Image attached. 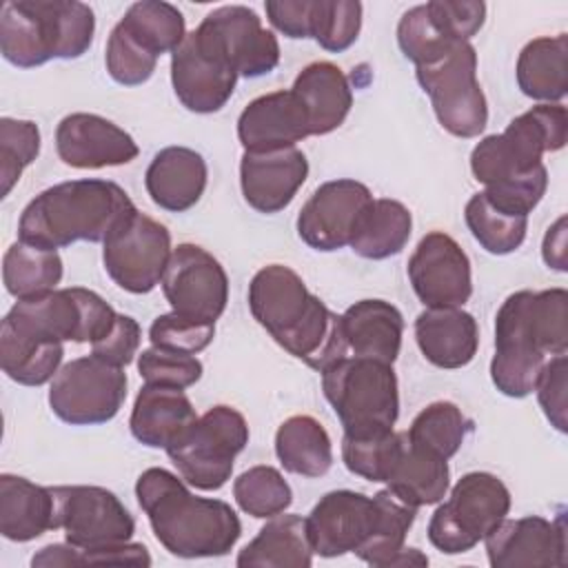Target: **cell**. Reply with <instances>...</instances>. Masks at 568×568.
<instances>
[{"label":"cell","mask_w":568,"mask_h":568,"mask_svg":"<svg viewBox=\"0 0 568 568\" xmlns=\"http://www.w3.org/2000/svg\"><path fill=\"white\" fill-rule=\"evenodd\" d=\"M237 71L215 31L202 20L171 53V84L184 109L215 113L233 95Z\"/></svg>","instance_id":"cell-12"},{"label":"cell","mask_w":568,"mask_h":568,"mask_svg":"<svg viewBox=\"0 0 568 568\" xmlns=\"http://www.w3.org/2000/svg\"><path fill=\"white\" fill-rule=\"evenodd\" d=\"M197 419V413L182 388L144 384L133 402L131 435L149 448H169Z\"/></svg>","instance_id":"cell-27"},{"label":"cell","mask_w":568,"mask_h":568,"mask_svg":"<svg viewBox=\"0 0 568 568\" xmlns=\"http://www.w3.org/2000/svg\"><path fill=\"white\" fill-rule=\"evenodd\" d=\"M464 220L479 246L493 255H508L526 240L528 217L510 215L493 206L479 191L470 195L464 209Z\"/></svg>","instance_id":"cell-39"},{"label":"cell","mask_w":568,"mask_h":568,"mask_svg":"<svg viewBox=\"0 0 568 568\" xmlns=\"http://www.w3.org/2000/svg\"><path fill=\"white\" fill-rule=\"evenodd\" d=\"M344 335L355 357L393 364L402 348L404 317L386 300H359L342 315Z\"/></svg>","instance_id":"cell-29"},{"label":"cell","mask_w":568,"mask_h":568,"mask_svg":"<svg viewBox=\"0 0 568 568\" xmlns=\"http://www.w3.org/2000/svg\"><path fill=\"white\" fill-rule=\"evenodd\" d=\"M313 546L306 530V517L275 515L260 528L240 552L235 564L240 568H308L313 564Z\"/></svg>","instance_id":"cell-32"},{"label":"cell","mask_w":568,"mask_h":568,"mask_svg":"<svg viewBox=\"0 0 568 568\" xmlns=\"http://www.w3.org/2000/svg\"><path fill=\"white\" fill-rule=\"evenodd\" d=\"M375 499L379 504L377 526L368 537V541L355 555L371 566L388 568L390 559L404 548V541L415 521L417 508L402 501L388 488L375 493Z\"/></svg>","instance_id":"cell-41"},{"label":"cell","mask_w":568,"mask_h":568,"mask_svg":"<svg viewBox=\"0 0 568 568\" xmlns=\"http://www.w3.org/2000/svg\"><path fill=\"white\" fill-rule=\"evenodd\" d=\"M215 337V324L202 322L193 317H184L178 313H162L149 326L151 346L197 355L204 351Z\"/></svg>","instance_id":"cell-48"},{"label":"cell","mask_w":568,"mask_h":568,"mask_svg":"<svg viewBox=\"0 0 568 568\" xmlns=\"http://www.w3.org/2000/svg\"><path fill=\"white\" fill-rule=\"evenodd\" d=\"M264 9L268 22L286 38H313L315 0H268Z\"/></svg>","instance_id":"cell-53"},{"label":"cell","mask_w":568,"mask_h":568,"mask_svg":"<svg viewBox=\"0 0 568 568\" xmlns=\"http://www.w3.org/2000/svg\"><path fill=\"white\" fill-rule=\"evenodd\" d=\"M135 497L155 539L175 557H222L242 537L240 517L226 501L193 495L166 468H146L135 481Z\"/></svg>","instance_id":"cell-2"},{"label":"cell","mask_w":568,"mask_h":568,"mask_svg":"<svg viewBox=\"0 0 568 568\" xmlns=\"http://www.w3.org/2000/svg\"><path fill=\"white\" fill-rule=\"evenodd\" d=\"M40 153V129L33 120L0 118V184L2 197L11 193L22 171Z\"/></svg>","instance_id":"cell-43"},{"label":"cell","mask_w":568,"mask_h":568,"mask_svg":"<svg viewBox=\"0 0 568 568\" xmlns=\"http://www.w3.org/2000/svg\"><path fill=\"white\" fill-rule=\"evenodd\" d=\"M510 490L484 470L466 473L428 521V541L446 555L473 550L508 515Z\"/></svg>","instance_id":"cell-7"},{"label":"cell","mask_w":568,"mask_h":568,"mask_svg":"<svg viewBox=\"0 0 568 568\" xmlns=\"http://www.w3.org/2000/svg\"><path fill=\"white\" fill-rule=\"evenodd\" d=\"M473 430V422L453 402H433L417 413L406 430L410 444L450 459Z\"/></svg>","instance_id":"cell-38"},{"label":"cell","mask_w":568,"mask_h":568,"mask_svg":"<svg viewBox=\"0 0 568 568\" xmlns=\"http://www.w3.org/2000/svg\"><path fill=\"white\" fill-rule=\"evenodd\" d=\"M140 339H142L140 324L131 315L118 313L111 331L102 339L91 344V353L106 359L109 364H115V366L124 368L138 355Z\"/></svg>","instance_id":"cell-52"},{"label":"cell","mask_w":568,"mask_h":568,"mask_svg":"<svg viewBox=\"0 0 568 568\" xmlns=\"http://www.w3.org/2000/svg\"><path fill=\"white\" fill-rule=\"evenodd\" d=\"M424 7L433 24L453 42H470L486 20V4L479 0H430Z\"/></svg>","instance_id":"cell-50"},{"label":"cell","mask_w":568,"mask_h":568,"mask_svg":"<svg viewBox=\"0 0 568 568\" xmlns=\"http://www.w3.org/2000/svg\"><path fill=\"white\" fill-rule=\"evenodd\" d=\"M248 444L244 415L217 404L200 415L193 426L166 448L180 477L197 490H220L233 473L235 457Z\"/></svg>","instance_id":"cell-6"},{"label":"cell","mask_w":568,"mask_h":568,"mask_svg":"<svg viewBox=\"0 0 568 568\" xmlns=\"http://www.w3.org/2000/svg\"><path fill=\"white\" fill-rule=\"evenodd\" d=\"M544 364H546L544 355L495 351L490 359V379L501 395L521 399L535 390L539 375L544 371Z\"/></svg>","instance_id":"cell-49"},{"label":"cell","mask_w":568,"mask_h":568,"mask_svg":"<svg viewBox=\"0 0 568 568\" xmlns=\"http://www.w3.org/2000/svg\"><path fill=\"white\" fill-rule=\"evenodd\" d=\"M450 486L448 459L404 442V448L386 479V488L413 508L439 504Z\"/></svg>","instance_id":"cell-33"},{"label":"cell","mask_w":568,"mask_h":568,"mask_svg":"<svg viewBox=\"0 0 568 568\" xmlns=\"http://www.w3.org/2000/svg\"><path fill=\"white\" fill-rule=\"evenodd\" d=\"M202 362L195 355L149 346L138 355V373L144 384L189 388L202 377Z\"/></svg>","instance_id":"cell-47"},{"label":"cell","mask_w":568,"mask_h":568,"mask_svg":"<svg viewBox=\"0 0 568 568\" xmlns=\"http://www.w3.org/2000/svg\"><path fill=\"white\" fill-rule=\"evenodd\" d=\"M439 124L455 138H477L488 124L486 95L477 80V51L470 42L453 44L439 60L415 67Z\"/></svg>","instance_id":"cell-8"},{"label":"cell","mask_w":568,"mask_h":568,"mask_svg":"<svg viewBox=\"0 0 568 568\" xmlns=\"http://www.w3.org/2000/svg\"><path fill=\"white\" fill-rule=\"evenodd\" d=\"M58 158L73 169L122 166L138 158L135 140L115 122L95 113H69L55 129Z\"/></svg>","instance_id":"cell-20"},{"label":"cell","mask_w":568,"mask_h":568,"mask_svg":"<svg viewBox=\"0 0 568 568\" xmlns=\"http://www.w3.org/2000/svg\"><path fill=\"white\" fill-rule=\"evenodd\" d=\"M104 64L109 75L124 87L144 84L158 64V55L146 51L138 40H133L126 29L118 22L106 40Z\"/></svg>","instance_id":"cell-46"},{"label":"cell","mask_w":568,"mask_h":568,"mask_svg":"<svg viewBox=\"0 0 568 568\" xmlns=\"http://www.w3.org/2000/svg\"><path fill=\"white\" fill-rule=\"evenodd\" d=\"M220 38L237 75L260 78L280 64V42L244 4H224L202 18Z\"/></svg>","instance_id":"cell-22"},{"label":"cell","mask_w":568,"mask_h":568,"mask_svg":"<svg viewBox=\"0 0 568 568\" xmlns=\"http://www.w3.org/2000/svg\"><path fill=\"white\" fill-rule=\"evenodd\" d=\"M55 513L53 530L82 552L131 541L135 519L115 493L102 486H51Z\"/></svg>","instance_id":"cell-13"},{"label":"cell","mask_w":568,"mask_h":568,"mask_svg":"<svg viewBox=\"0 0 568 568\" xmlns=\"http://www.w3.org/2000/svg\"><path fill=\"white\" fill-rule=\"evenodd\" d=\"M275 455L284 470L302 477H322L333 466L331 437L311 415H293L280 424Z\"/></svg>","instance_id":"cell-34"},{"label":"cell","mask_w":568,"mask_h":568,"mask_svg":"<svg viewBox=\"0 0 568 568\" xmlns=\"http://www.w3.org/2000/svg\"><path fill=\"white\" fill-rule=\"evenodd\" d=\"M120 24L133 40L158 58L162 53H173L186 38L182 11L162 0L133 2L120 18Z\"/></svg>","instance_id":"cell-37"},{"label":"cell","mask_w":568,"mask_h":568,"mask_svg":"<svg viewBox=\"0 0 568 568\" xmlns=\"http://www.w3.org/2000/svg\"><path fill=\"white\" fill-rule=\"evenodd\" d=\"M408 280L426 308L464 306L473 295L466 251L444 231L426 233L408 260Z\"/></svg>","instance_id":"cell-16"},{"label":"cell","mask_w":568,"mask_h":568,"mask_svg":"<svg viewBox=\"0 0 568 568\" xmlns=\"http://www.w3.org/2000/svg\"><path fill=\"white\" fill-rule=\"evenodd\" d=\"M291 91L302 102L311 135H326L344 124L353 106V89L344 71L326 60L306 64Z\"/></svg>","instance_id":"cell-28"},{"label":"cell","mask_w":568,"mask_h":568,"mask_svg":"<svg viewBox=\"0 0 568 568\" xmlns=\"http://www.w3.org/2000/svg\"><path fill=\"white\" fill-rule=\"evenodd\" d=\"M209 180L204 158L189 146H164L146 166L144 186L155 206L184 213L193 209Z\"/></svg>","instance_id":"cell-25"},{"label":"cell","mask_w":568,"mask_h":568,"mask_svg":"<svg viewBox=\"0 0 568 568\" xmlns=\"http://www.w3.org/2000/svg\"><path fill=\"white\" fill-rule=\"evenodd\" d=\"M308 135L306 111L291 89L255 98L237 118V140L244 151L295 146Z\"/></svg>","instance_id":"cell-23"},{"label":"cell","mask_w":568,"mask_h":568,"mask_svg":"<svg viewBox=\"0 0 568 568\" xmlns=\"http://www.w3.org/2000/svg\"><path fill=\"white\" fill-rule=\"evenodd\" d=\"M31 566H44V568H58V566H82V550L67 544H49L40 548L31 557Z\"/></svg>","instance_id":"cell-56"},{"label":"cell","mask_w":568,"mask_h":568,"mask_svg":"<svg viewBox=\"0 0 568 568\" xmlns=\"http://www.w3.org/2000/svg\"><path fill=\"white\" fill-rule=\"evenodd\" d=\"M535 390H537L539 406H541L546 419L550 422V426H555L559 433H566L568 430V422H566V410H568V393H566L568 390V357H566V353L564 355H552L550 359H546Z\"/></svg>","instance_id":"cell-51"},{"label":"cell","mask_w":568,"mask_h":568,"mask_svg":"<svg viewBox=\"0 0 568 568\" xmlns=\"http://www.w3.org/2000/svg\"><path fill=\"white\" fill-rule=\"evenodd\" d=\"M517 87L539 104H557L568 91V36L530 40L517 58Z\"/></svg>","instance_id":"cell-31"},{"label":"cell","mask_w":568,"mask_h":568,"mask_svg":"<svg viewBox=\"0 0 568 568\" xmlns=\"http://www.w3.org/2000/svg\"><path fill=\"white\" fill-rule=\"evenodd\" d=\"M308 178V160L302 149L244 151L240 160V186L246 204L260 213H280Z\"/></svg>","instance_id":"cell-21"},{"label":"cell","mask_w":568,"mask_h":568,"mask_svg":"<svg viewBox=\"0 0 568 568\" xmlns=\"http://www.w3.org/2000/svg\"><path fill=\"white\" fill-rule=\"evenodd\" d=\"M566 215H561L552 226H548L541 242V257L548 268L566 273L568 251H566Z\"/></svg>","instance_id":"cell-55"},{"label":"cell","mask_w":568,"mask_h":568,"mask_svg":"<svg viewBox=\"0 0 568 568\" xmlns=\"http://www.w3.org/2000/svg\"><path fill=\"white\" fill-rule=\"evenodd\" d=\"M248 308L284 351L317 373L346 357L342 315L313 295L291 266H262L248 284Z\"/></svg>","instance_id":"cell-1"},{"label":"cell","mask_w":568,"mask_h":568,"mask_svg":"<svg viewBox=\"0 0 568 568\" xmlns=\"http://www.w3.org/2000/svg\"><path fill=\"white\" fill-rule=\"evenodd\" d=\"M322 390L346 435L386 430L399 417L393 364L346 355L322 371Z\"/></svg>","instance_id":"cell-5"},{"label":"cell","mask_w":568,"mask_h":568,"mask_svg":"<svg viewBox=\"0 0 568 568\" xmlns=\"http://www.w3.org/2000/svg\"><path fill=\"white\" fill-rule=\"evenodd\" d=\"M55 501L47 486L27 477L0 475V532L9 541H31L53 528Z\"/></svg>","instance_id":"cell-30"},{"label":"cell","mask_w":568,"mask_h":568,"mask_svg":"<svg viewBox=\"0 0 568 568\" xmlns=\"http://www.w3.org/2000/svg\"><path fill=\"white\" fill-rule=\"evenodd\" d=\"M171 233L151 215L133 209L104 237L102 262L109 277L126 293H151L171 257Z\"/></svg>","instance_id":"cell-11"},{"label":"cell","mask_w":568,"mask_h":568,"mask_svg":"<svg viewBox=\"0 0 568 568\" xmlns=\"http://www.w3.org/2000/svg\"><path fill=\"white\" fill-rule=\"evenodd\" d=\"M133 209L129 193L111 180L60 182L24 206L18 240L53 251L75 242H104L109 231Z\"/></svg>","instance_id":"cell-3"},{"label":"cell","mask_w":568,"mask_h":568,"mask_svg":"<svg viewBox=\"0 0 568 568\" xmlns=\"http://www.w3.org/2000/svg\"><path fill=\"white\" fill-rule=\"evenodd\" d=\"M410 211L397 200L377 197L362 213L348 246L364 260H386L402 253L410 240Z\"/></svg>","instance_id":"cell-35"},{"label":"cell","mask_w":568,"mask_h":568,"mask_svg":"<svg viewBox=\"0 0 568 568\" xmlns=\"http://www.w3.org/2000/svg\"><path fill=\"white\" fill-rule=\"evenodd\" d=\"M64 357V342L49 337L11 313L0 324V366L22 386H42L55 377Z\"/></svg>","instance_id":"cell-24"},{"label":"cell","mask_w":568,"mask_h":568,"mask_svg":"<svg viewBox=\"0 0 568 568\" xmlns=\"http://www.w3.org/2000/svg\"><path fill=\"white\" fill-rule=\"evenodd\" d=\"M415 342L433 366L453 371L473 362L479 328L462 306L424 308L415 320Z\"/></svg>","instance_id":"cell-26"},{"label":"cell","mask_w":568,"mask_h":568,"mask_svg":"<svg viewBox=\"0 0 568 568\" xmlns=\"http://www.w3.org/2000/svg\"><path fill=\"white\" fill-rule=\"evenodd\" d=\"M406 442V433H397L393 428L346 435L342 439V459L344 466L368 481H384L388 479L402 448Z\"/></svg>","instance_id":"cell-40"},{"label":"cell","mask_w":568,"mask_h":568,"mask_svg":"<svg viewBox=\"0 0 568 568\" xmlns=\"http://www.w3.org/2000/svg\"><path fill=\"white\" fill-rule=\"evenodd\" d=\"M162 291L173 313L213 322L229 302V275L224 266L202 246L178 244L162 275Z\"/></svg>","instance_id":"cell-15"},{"label":"cell","mask_w":568,"mask_h":568,"mask_svg":"<svg viewBox=\"0 0 568 568\" xmlns=\"http://www.w3.org/2000/svg\"><path fill=\"white\" fill-rule=\"evenodd\" d=\"M126 373L98 355L67 362L49 386V406L58 419L71 426L111 422L126 399Z\"/></svg>","instance_id":"cell-10"},{"label":"cell","mask_w":568,"mask_h":568,"mask_svg":"<svg viewBox=\"0 0 568 568\" xmlns=\"http://www.w3.org/2000/svg\"><path fill=\"white\" fill-rule=\"evenodd\" d=\"M393 566H428V557L419 550V548H402L388 564V568Z\"/></svg>","instance_id":"cell-57"},{"label":"cell","mask_w":568,"mask_h":568,"mask_svg":"<svg viewBox=\"0 0 568 568\" xmlns=\"http://www.w3.org/2000/svg\"><path fill=\"white\" fill-rule=\"evenodd\" d=\"M84 564H129V566H151V555L146 550V546L142 544H131V541H122V544H111V546H102L95 550H87L82 552V566Z\"/></svg>","instance_id":"cell-54"},{"label":"cell","mask_w":568,"mask_h":568,"mask_svg":"<svg viewBox=\"0 0 568 568\" xmlns=\"http://www.w3.org/2000/svg\"><path fill=\"white\" fill-rule=\"evenodd\" d=\"M366 184L339 178L320 184L297 215V235L315 251H337L351 244L355 226L373 202Z\"/></svg>","instance_id":"cell-17"},{"label":"cell","mask_w":568,"mask_h":568,"mask_svg":"<svg viewBox=\"0 0 568 568\" xmlns=\"http://www.w3.org/2000/svg\"><path fill=\"white\" fill-rule=\"evenodd\" d=\"M233 497L240 510L255 519H271L293 504V490L273 466H251L233 481Z\"/></svg>","instance_id":"cell-42"},{"label":"cell","mask_w":568,"mask_h":568,"mask_svg":"<svg viewBox=\"0 0 568 568\" xmlns=\"http://www.w3.org/2000/svg\"><path fill=\"white\" fill-rule=\"evenodd\" d=\"M493 568H561L566 566L564 517H504L486 537Z\"/></svg>","instance_id":"cell-19"},{"label":"cell","mask_w":568,"mask_h":568,"mask_svg":"<svg viewBox=\"0 0 568 568\" xmlns=\"http://www.w3.org/2000/svg\"><path fill=\"white\" fill-rule=\"evenodd\" d=\"M397 44L402 53L415 64L424 67L439 60L453 44L430 20L424 4L408 9L397 24Z\"/></svg>","instance_id":"cell-45"},{"label":"cell","mask_w":568,"mask_h":568,"mask_svg":"<svg viewBox=\"0 0 568 568\" xmlns=\"http://www.w3.org/2000/svg\"><path fill=\"white\" fill-rule=\"evenodd\" d=\"M93 9L78 0H9L0 9V51L20 69L75 60L93 42Z\"/></svg>","instance_id":"cell-4"},{"label":"cell","mask_w":568,"mask_h":568,"mask_svg":"<svg viewBox=\"0 0 568 568\" xmlns=\"http://www.w3.org/2000/svg\"><path fill=\"white\" fill-rule=\"evenodd\" d=\"M379 519V504L355 490H331L308 513L306 530L313 552L320 557H339L357 552L373 535Z\"/></svg>","instance_id":"cell-18"},{"label":"cell","mask_w":568,"mask_h":568,"mask_svg":"<svg viewBox=\"0 0 568 568\" xmlns=\"http://www.w3.org/2000/svg\"><path fill=\"white\" fill-rule=\"evenodd\" d=\"M362 29V2L315 0L313 40L331 53H342L355 44Z\"/></svg>","instance_id":"cell-44"},{"label":"cell","mask_w":568,"mask_h":568,"mask_svg":"<svg viewBox=\"0 0 568 568\" xmlns=\"http://www.w3.org/2000/svg\"><path fill=\"white\" fill-rule=\"evenodd\" d=\"M9 313L49 337L78 344L102 339L118 317L109 302L82 286L53 288L38 297L16 300Z\"/></svg>","instance_id":"cell-14"},{"label":"cell","mask_w":568,"mask_h":568,"mask_svg":"<svg viewBox=\"0 0 568 568\" xmlns=\"http://www.w3.org/2000/svg\"><path fill=\"white\" fill-rule=\"evenodd\" d=\"M62 257L53 248H44L24 240L13 242L2 257V282L16 300H29L58 288L62 280Z\"/></svg>","instance_id":"cell-36"},{"label":"cell","mask_w":568,"mask_h":568,"mask_svg":"<svg viewBox=\"0 0 568 568\" xmlns=\"http://www.w3.org/2000/svg\"><path fill=\"white\" fill-rule=\"evenodd\" d=\"M568 348L566 288L517 291L495 315V351L528 355H564Z\"/></svg>","instance_id":"cell-9"}]
</instances>
